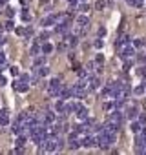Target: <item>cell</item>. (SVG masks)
Wrapping results in <instances>:
<instances>
[{"instance_id":"obj_1","label":"cell","mask_w":146,"mask_h":155,"mask_svg":"<svg viewBox=\"0 0 146 155\" xmlns=\"http://www.w3.org/2000/svg\"><path fill=\"white\" fill-rule=\"evenodd\" d=\"M13 89L18 91V93H27L29 91V84L27 82H22V80H15L13 82Z\"/></svg>"},{"instance_id":"obj_2","label":"cell","mask_w":146,"mask_h":155,"mask_svg":"<svg viewBox=\"0 0 146 155\" xmlns=\"http://www.w3.org/2000/svg\"><path fill=\"white\" fill-rule=\"evenodd\" d=\"M135 117H137V106L132 102V106H128V110L124 111V119H130V120H132V119H135Z\"/></svg>"},{"instance_id":"obj_3","label":"cell","mask_w":146,"mask_h":155,"mask_svg":"<svg viewBox=\"0 0 146 155\" xmlns=\"http://www.w3.org/2000/svg\"><path fill=\"white\" fill-rule=\"evenodd\" d=\"M40 26H42V27H51V26H55V15L44 17L42 20H40Z\"/></svg>"},{"instance_id":"obj_4","label":"cell","mask_w":146,"mask_h":155,"mask_svg":"<svg viewBox=\"0 0 146 155\" xmlns=\"http://www.w3.org/2000/svg\"><path fill=\"white\" fill-rule=\"evenodd\" d=\"M69 13H60V15H55V24H69Z\"/></svg>"},{"instance_id":"obj_5","label":"cell","mask_w":146,"mask_h":155,"mask_svg":"<svg viewBox=\"0 0 146 155\" xmlns=\"http://www.w3.org/2000/svg\"><path fill=\"white\" fill-rule=\"evenodd\" d=\"M86 33H88V27H86V26H77V27L71 29V35H75V37H79V38L84 37Z\"/></svg>"},{"instance_id":"obj_6","label":"cell","mask_w":146,"mask_h":155,"mask_svg":"<svg viewBox=\"0 0 146 155\" xmlns=\"http://www.w3.org/2000/svg\"><path fill=\"white\" fill-rule=\"evenodd\" d=\"M73 115H77V119H79V120H82V122H84V120L88 119V115H90V113H88V110H86L84 106H80V108H79L75 113H73Z\"/></svg>"},{"instance_id":"obj_7","label":"cell","mask_w":146,"mask_h":155,"mask_svg":"<svg viewBox=\"0 0 146 155\" xmlns=\"http://www.w3.org/2000/svg\"><path fill=\"white\" fill-rule=\"evenodd\" d=\"M79 146H80V141H79V139H75L73 135H69V139H68V148L75 151V150H79Z\"/></svg>"},{"instance_id":"obj_8","label":"cell","mask_w":146,"mask_h":155,"mask_svg":"<svg viewBox=\"0 0 146 155\" xmlns=\"http://www.w3.org/2000/svg\"><path fill=\"white\" fill-rule=\"evenodd\" d=\"M42 119H44L46 124H53V122L57 120V113H55V111H46Z\"/></svg>"},{"instance_id":"obj_9","label":"cell","mask_w":146,"mask_h":155,"mask_svg":"<svg viewBox=\"0 0 146 155\" xmlns=\"http://www.w3.org/2000/svg\"><path fill=\"white\" fill-rule=\"evenodd\" d=\"M53 49H55L53 44H49V42H42V44H40V53H42V55H49Z\"/></svg>"},{"instance_id":"obj_10","label":"cell","mask_w":146,"mask_h":155,"mask_svg":"<svg viewBox=\"0 0 146 155\" xmlns=\"http://www.w3.org/2000/svg\"><path fill=\"white\" fill-rule=\"evenodd\" d=\"M100 88V80L97 79V77H90V91H95V89H99Z\"/></svg>"},{"instance_id":"obj_11","label":"cell","mask_w":146,"mask_h":155,"mask_svg":"<svg viewBox=\"0 0 146 155\" xmlns=\"http://www.w3.org/2000/svg\"><path fill=\"white\" fill-rule=\"evenodd\" d=\"M88 22H90V18H88L86 13L77 15V26H88Z\"/></svg>"},{"instance_id":"obj_12","label":"cell","mask_w":146,"mask_h":155,"mask_svg":"<svg viewBox=\"0 0 146 155\" xmlns=\"http://www.w3.org/2000/svg\"><path fill=\"white\" fill-rule=\"evenodd\" d=\"M44 64H46V55H42V57L35 55V60H33V68H40V66H44Z\"/></svg>"},{"instance_id":"obj_13","label":"cell","mask_w":146,"mask_h":155,"mask_svg":"<svg viewBox=\"0 0 146 155\" xmlns=\"http://www.w3.org/2000/svg\"><path fill=\"white\" fill-rule=\"evenodd\" d=\"M133 49H141V48H144V40L142 38H135L133 40V44H130Z\"/></svg>"},{"instance_id":"obj_14","label":"cell","mask_w":146,"mask_h":155,"mask_svg":"<svg viewBox=\"0 0 146 155\" xmlns=\"http://www.w3.org/2000/svg\"><path fill=\"white\" fill-rule=\"evenodd\" d=\"M29 53H31V55H33V57H35V55H38V53H40V44H37V42H33V46H31V48H29Z\"/></svg>"},{"instance_id":"obj_15","label":"cell","mask_w":146,"mask_h":155,"mask_svg":"<svg viewBox=\"0 0 146 155\" xmlns=\"http://www.w3.org/2000/svg\"><path fill=\"white\" fill-rule=\"evenodd\" d=\"M15 27H17V26H15V22H13V18H9L7 22L4 24V29H6V31H15Z\"/></svg>"},{"instance_id":"obj_16","label":"cell","mask_w":146,"mask_h":155,"mask_svg":"<svg viewBox=\"0 0 146 155\" xmlns=\"http://www.w3.org/2000/svg\"><path fill=\"white\" fill-rule=\"evenodd\" d=\"M95 9H97V11H104V9H106V0H97V2H95Z\"/></svg>"},{"instance_id":"obj_17","label":"cell","mask_w":146,"mask_h":155,"mask_svg":"<svg viewBox=\"0 0 146 155\" xmlns=\"http://www.w3.org/2000/svg\"><path fill=\"white\" fill-rule=\"evenodd\" d=\"M93 48H97V49H102L104 48V40L100 37H97L95 40H93Z\"/></svg>"},{"instance_id":"obj_18","label":"cell","mask_w":146,"mask_h":155,"mask_svg":"<svg viewBox=\"0 0 146 155\" xmlns=\"http://www.w3.org/2000/svg\"><path fill=\"white\" fill-rule=\"evenodd\" d=\"M133 93H135V95H144V93H146V88H144V84L142 86H137V88H133Z\"/></svg>"},{"instance_id":"obj_19","label":"cell","mask_w":146,"mask_h":155,"mask_svg":"<svg viewBox=\"0 0 146 155\" xmlns=\"http://www.w3.org/2000/svg\"><path fill=\"white\" fill-rule=\"evenodd\" d=\"M142 128H144V126H141L139 122H132V133H139Z\"/></svg>"},{"instance_id":"obj_20","label":"cell","mask_w":146,"mask_h":155,"mask_svg":"<svg viewBox=\"0 0 146 155\" xmlns=\"http://www.w3.org/2000/svg\"><path fill=\"white\" fill-rule=\"evenodd\" d=\"M64 104H66V100L59 99V100L55 102V111H62V108H64Z\"/></svg>"},{"instance_id":"obj_21","label":"cell","mask_w":146,"mask_h":155,"mask_svg":"<svg viewBox=\"0 0 146 155\" xmlns=\"http://www.w3.org/2000/svg\"><path fill=\"white\" fill-rule=\"evenodd\" d=\"M128 6H133V7H141L142 6V0H126Z\"/></svg>"},{"instance_id":"obj_22","label":"cell","mask_w":146,"mask_h":155,"mask_svg":"<svg viewBox=\"0 0 146 155\" xmlns=\"http://www.w3.org/2000/svg\"><path fill=\"white\" fill-rule=\"evenodd\" d=\"M9 124V115H0V126H7Z\"/></svg>"},{"instance_id":"obj_23","label":"cell","mask_w":146,"mask_h":155,"mask_svg":"<svg viewBox=\"0 0 146 155\" xmlns=\"http://www.w3.org/2000/svg\"><path fill=\"white\" fill-rule=\"evenodd\" d=\"M18 77H20L22 82H27V84L31 82V73H22V75H18Z\"/></svg>"},{"instance_id":"obj_24","label":"cell","mask_w":146,"mask_h":155,"mask_svg":"<svg viewBox=\"0 0 146 155\" xmlns=\"http://www.w3.org/2000/svg\"><path fill=\"white\" fill-rule=\"evenodd\" d=\"M9 73H11L13 77H18V75H20V69H18V66H11V68H9Z\"/></svg>"},{"instance_id":"obj_25","label":"cell","mask_w":146,"mask_h":155,"mask_svg":"<svg viewBox=\"0 0 146 155\" xmlns=\"http://www.w3.org/2000/svg\"><path fill=\"white\" fill-rule=\"evenodd\" d=\"M7 66V60H6V55H2V53H0V71H2L4 68Z\"/></svg>"},{"instance_id":"obj_26","label":"cell","mask_w":146,"mask_h":155,"mask_svg":"<svg viewBox=\"0 0 146 155\" xmlns=\"http://www.w3.org/2000/svg\"><path fill=\"white\" fill-rule=\"evenodd\" d=\"M22 20H24V22H29V20H31V13L27 11V9L22 11Z\"/></svg>"},{"instance_id":"obj_27","label":"cell","mask_w":146,"mask_h":155,"mask_svg":"<svg viewBox=\"0 0 146 155\" xmlns=\"http://www.w3.org/2000/svg\"><path fill=\"white\" fill-rule=\"evenodd\" d=\"M48 84H49V86H59V84H60V77H53V79L48 82Z\"/></svg>"},{"instance_id":"obj_28","label":"cell","mask_w":146,"mask_h":155,"mask_svg":"<svg viewBox=\"0 0 146 155\" xmlns=\"http://www.w3.org/2000/svg\"><path fill=\"white\" fill-rule=\"evenodd\" d=\"M139 124H141V126H146V113H141V115H139V120H137Z\"/></svg>"},{"instance_id":"obj_29","label":"cell","mask_w":146,"mask_h":155,"mask_svg":"<svg viewBox=\"0 0 146 155\" xmlns=\"http://www.w3.org/2000/svg\"><path fill=\"white\" fill-rule=\"evenodd\" d=\"M15 33H17L18 37H24V35H26V27H15Z\"/></svg>"},{"instance_id":"obj_30","label":"cell","mask_w":146,"mask_h":155,"mask_svg":"<svg viewBox=\"0 0 146 155\" xmlns=\"http://www.w3.org/2000/svg\"><path fill=\"white\" fill-rule=\"evenodd\" d=\"M106 33H108V31H106V27H99V31H97V35H99L100 38H104V37H106Z\"/></svg>"},{"instance_id":"obj_31","label":"cell","mask_w":146,"mask_h":155,"mask_svg":"<svg viewBox=\"0 0 146 155\" xmlns=\"http://www.w3.org/2000/svg\"><path fill=\"white\" fill-rule=\"evenodd\" d=\"M6 15H7L9 18H13V17H15V9H11V7H6Z\"/></svg>"},{"instance_id":"obj_32","label":"cell","mask_w":146,"mask_h":155,"mask_svg":"<svg viewBox=\"0 0 146 155\" xmlns=\"http://www.w3.org/2000/svg\"><path fill=\"white\" fill-rule=\"evenodd\" d=\"M137 73H139L141 77H146V66H141V68L137 69Z\"/></svg>"},{"instance_id":"obj_33","label":"cell","mask_w":146,"mask_h":155,"mask_svg":"<svg viewBox=\"0 0 146 155\" xmlns=\"http://www.w3.org/2000/svg\"><path fill=\"white\" fill-rule=\"evenodd\" d=\"M33 35H35L33 27H26V35H24V37H33Z\"/></svg>"},{"instance_id":"obj_34","label":"cell","mask_w":146,"mask_h":155,"mask_svg":"<svg viewBox=\"0 0 146 155\" xmlns=\"http://www.w3.org/2000/svg\"><path fill=\"white\" fill-rule=\"evenodd\" d=\"M0 115H9V110L7 108H2V110H0Z\"/></svg>"},{"instance_id":"obj_35","label":"cell","mask_w":146,"mask_h":155,"mask_svg":"<svg viewBox=\"0 0 146 155\" xmlns=\"http://www.w3.org/2000/svg\"><path fill=\"white\" fill-rule=\"evenodd\" d=\"M4 84H6V77L0 75V86H4Z\"/></svg>"},{"instance_id":"obj_36","label":"cell","mask_w":146,"mask_h":155,"mask_svg":"<svg viewBox=\"0 0 146 155\" xmlns=\"http://www.w3.org/2000/svg\"><path fill=\"white\" fill-rule=\"evenodd\" d=\"M4 33H6V29H4V26H2V24H0V37H2Z\"/></svg>"},{"instance_id":"obj_37","label":"cell","mask_w":146,"mask_h":155,"mask_svg":"<svg viewBox=\"0 0 146 155\" xmlns=\"http://www.w3.org/2000/svg\"><path fill=\"white\" fill-rule=\"evenodd\" d=\"M40 4H42V6L44 4H49V0H40Z\"/></svg>"},{"instance_id":"obj_38","label":"cell","mask_w":146,"mask_h":155,"mask_svg":"<svg viewBox=\"0 0 146 155\" xmlns=\"http://www.w3.org/2000/svg\"><path fill=\"white\" fill-rule=\"evenodd\" d=\"M79 2H88V0H79Z\"/></svg>"},{"instance_id":"obj_39","label":"cell","mask_w":146,"mask_h":155,"mask_svg":"<svg viewBox=\"0 0 146 155\" xmlns=\"http://www.w3.org/2000/svg\"><path fill=\"white\" fill-rule=\"evenodd\" d=\"M144 88H146V82H144Z\"/></svg>"},{"instance_id":"obj_40","label":"cell","mask_w":146,"mask_h":155,"mask_svg":"<svg viewBox=\"0 0 146 155\" xmlns=\"http://www.w3.org/2000/svg\"><path fill=\"white\" fill-rule=\"evenodd\" d=\"M144 53H146V49H144Z\"/></svg>"}]
</instances>
